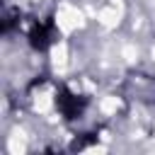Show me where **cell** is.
I'll return each mask as SVG.
<instances>
[{"label": "cell", "mask_w": 155, "mask_h": 155, "mask_svg": "<svg viewBox=\"0 0 155 155\" xmlns=\"http://www.w3.org/2000/svg\"><path fill=\"white\" fill-rule=\"evenodd\" d=\"M58 107H61V111L65 114V119H75L78 114H80V109H82V102H78V97L75 94H70L65 87L58 92Z\"/></svg>", "instance_id": "cell-1"}, {"label": "cell", "mask_w": 155, "mask_h": 155, "mask_svg": "<svg viewBox=\"0 0 155 155\" xmlns=\"http://www.w3.org/2000/svg\"><path fill=\"white\" fill-rule=\"evenodd\" d=\"M29 44L34 51H44L48 46V24H34V29L29 31Z\"/></svg>", "instance_id": "cell-2"}]
</instances>
